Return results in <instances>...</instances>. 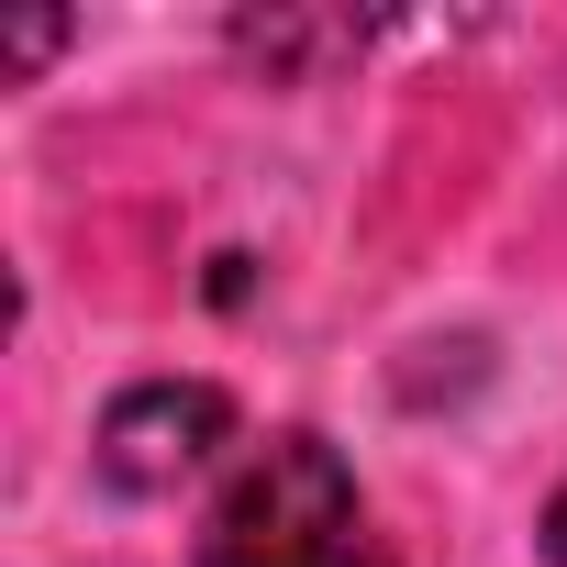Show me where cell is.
<instances>
[{
	"label": "cell",
	"mask_w": 567,
	"mask_h": 567,
	"mask_svg": "<svg viewBox=\"0 0 567 567\" xmlns=\"http://www.w3.org/2000/svg\"><path fill=\"white\" fill-rule=\"evenodd\" d=\"M200 567H390V545L368 534V501L323 434H278L212 501Z\"/></svg>",
	"instance_id": "6da1fadb"
},
{
	"label": "cell",
	"mask_w": 567,
	"mask_h": 567,
	"mask_svg": "<svg viewBox=\"0 0 567 567\" xmlns=\"http://www.w3.org/2000/svg\"><path fill=\"white\" fill-rule=\"evenodd\" d=\"M234 434V401L212 390V379H156V390H123L112 412H101V445H90V467L112 478V489H178L212 445Z\"/></svg>",
	"instance_id": "7a4b0ae2"
},
{
	"label": "cell",
	"mask_w": 567,
	"mask_h": 567,
	"mask_svg": "<svg viewBox=\"0 0 567 567\" xmlns=\"http://www.w3.org/2000/svg\"><path fill=\"white\" fill-rule=\"evenodd\" d=\"M56 34H68V23H23V34H12V68H45V56H56Z\"/></svg>",
	"instance_id": "3957f363"
},
{
	"label": "cell",
	"mask_w": 567,
	"mask_h": 567,
	"mask_svg": "<svg viewBox=\"0 0 567 567\" xmlns=\"http://www.w3.org/2000/svg\"><path fill=\"white\" fill-rule=\"evenodd\" d=\"M545 556L567 567V489H556V512H545Z\"/></svg>",
	"instance_id": "277c9868"
}]
</instances>
